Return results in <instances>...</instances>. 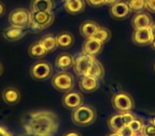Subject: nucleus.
I'll return each instance as SVG.
<instances>
[{
  "label": "nucleus",
  "instance_id": "72a5a7b5",
  "mask_svg": "<svg viewBox=\"0 0 155 136\" xmlns=\"http://www.w3.org/2000/svg\"><path fill=\"white\" fill-rule=\"evenodd\" d=\"M0 136H14V135L7 127H5L3 124H0Z\"/></svg>",
  "mask_w": 155,
  "mask_h": 136
},
{
  "label": "nucleus",
  "instance_id": "f3484780",
  "mask_svg": "<svg viewBox=\"0 0 155 136\" xmlns=\"http://www.w3.org/2000/svg\"><path fill=\"white\" fill-rule=\"evenodd\" d=\"M64 7L69 14L75 15L84 11L86 7V1L85 0H66Z\"/></svg>",
  "mask_w": 155,
  "mask_h": 136
},
{
  "label": "nucleus",
  "instance_id": "412c9836",
  "mask_svg": "<svg viewBox=\"0 0 155 136\" xmlns=\"http://www.w3.org/2000/svg\"><path fill=\"white\" fill-rule=\"evenodd\" d=\"M56 41H58V47L63 48V49H67V48L71 47L73 45L74 37L69 32H62L60 34H58Z\"/></svg>",
  "mask_w": 155,
  "mask_h": 136
},
{
  "label": "nucleus",
  "instance_id": "f257e3e1",
  "mask_svg": "<svg viewBox=\"0 0 155 136\" xmlns=\"http://www.w3.org/2000/svg\"><path fill=\"white\" fill-rule=\"evenodd\" d=\"M26 136H54L58 130V118L51 111L29 113L22 123Z\"/></svg>",
  "mask_w": 155,
  "mask_h": 136
},
{
  "label": "nucleus",
  "instance_id": "6e6552de",
  "mask_svg": "<svg viewBox=\"0 0 155 136\" xmlns=\"http://www.w3.org/2000/svg\"><path fill=\"white\" fill-rule=\"evenodd\" d=\"M113 106L119 113L131 112L134 108V101L130 95L125 93H118L112 99Z\"/></svg>",
  "mask_w": 155,
  "mask_h": 136
},
{
  "label": "nucleus",
  "instance_id": "e433bc0d",
  "mask_svg": "<svg viewBox=\"0 0 155 136\" xmlns=\"http://www.w3.org/2000/svg\"><path fill=\"white\" fill-rule=\"evenodd\" d=\"M5 5L0 1V17L5 14Z\"/></svg>",
  "mask_w": 155,
  "mask_h": 136
},
{
  "label": "nucleus",
  "instance_id": "0eeeda50",
  "mask_svg": "<svg viewBox=\"0 0 155 136\" xmlns=\"http://www.w3.org/2000/svg\"><path fill=\"white\" fill-rule=\"evenodd\" d=\"M52 68L51 64L48 63L47 61H37L36 63L31 66L30 68V75L33 79L38 81L47 80L52 75Z\"/></svg>",
  "mask_w": 155,
  "mask_h": 136
},
{
  "label": "nucleus",
  "instance_id": "9d476101",
  "mask_svg": "<svg viewBox=\"0 0 155 136\" xmlns=\"http://www.w3.org/2000/svg\"><path fill=\"white\" fill-rule=\"evenodd\" d=\"M110 15L114 18H116V19H122V18L127 17L131 12H130L129 5H127V1L119 0L118 2L110 5Z\"/></svg>",
  "mask_w": 155,
  "mask_h": 136
},
{
  "label": "nucleus",
  "instance_id": "393cba45",
  "mask_svg": "<svg viewBox=\"0 0 155 136\" xmlns=\"http://www.w3.org/2000/svg\"><path fill=\"white\" fill-rule=\"evenodd\" d=\"M104 68L102 66V64L99 62L98 60L94 58L93 61V64H91V68H89V71H88V76H91V77H95L97 78L98 80L103 78L104 76Z\"/></svg>",
  "mask_w": 155,
  "mask_h": 136
},
{
  "label": "nucleus",
  "instance_id": "ddd939ff",
  "mask_svg": "<svg viewBox=\"0 0 155 136\" xmlns=\"http://www.w3.org/2000/svg\"><path fill=\"white\" fill-rule=\"evenodd\" d=\"M103 46H104V44L100 43L99 41L93 38V37H91V38H86L84 45H83L82 52L88 54V55L96 56L99 53H101L102 49H103Z\"/></svg>",
  "mask_w": 155,
  "mask_h": 136
},
{
  "label": "nucleus",
  "instance_id": "c9c22d12",
  "mask_svg": "<svg viewBox=\"0 0 155 136\" xmlns=\"http://www.w3.org/2000/svg\"><path fill=\"white\" fill-rule=\"evenodd\" d=\"M119 0H104V5H113L116 2H118Z\"/></svg>",
  "mask_w": 155,
  "mask_h": 136
},
{
  "label": "nucleus",
  "instance_id": "2f4dec72",
  "mask_svg": "<svg viewBox=\"0 0 155 136\" xmlns=\"http://www.w3.org/2000/svg\"><path fill=\"white\" fill-rule=\"evenodd\" d=\"M85 1L93 8H99L104 5V0H85Z\"/></svg>",
  "mask_w": 155,
  "mask_h": 136
},
{
  "label": "nucleus",
  "instance_id": "bb28decb",
  "mask_svg": "<svg viewBox=\"0 0 155 136\" xmlns=\"http://www.w3.org/2000/svg\"><path fill=\"white\" fill-rule=\"evenodd\" d=\"M130 12L140 13L143 10H146V0H127Z\"/></svg>",
  "mask_w": 155,
  "mask_h": 136
},
{
  "label": "nucleus",
  "instance_id": "f704fd0d",
  "mask_svg": "<svg viewBox=\"0 0 155 136\" xmlns=\"http://www.w3.org/2000/svg\"><path fill=\"white\" fill-rule=\"evenodd\" d=\"M149 30H150V33H151V35H152V38H155V22H153V24L151 25Z\"/></svg>",
  "mask_w": 155,
  "mask_h": 136
},
{
  "label": "nucleus",
  "instance_id": "c756f323",
  "mask_svg": "<svg viewBox=\"0 0 155 136\" xmlns=\"http://www.w3.org/2000/svg\"><path fill=\"white\" fill-rule=\"evenodd\" d=\"M121 116H122L123 119V122H124V125H129L131 123V121L135 118V115L133 114L132 112H124V113H121Z\"/></svg>",
  "mask_w": 155,
  "mask_h": 136
},
{
  "label": "nucleus",
  "instance_id": "2eb2a0df",
  "mask_svg": "<svg viewBox=\"0 0 155 136\" xmlns=\"http://www.w3.org/2000/svg\"><path fill=\"white\" fill-rule=\"evenodd\" d=\"M100 86L99 80L91 76H83L80 80V89L84 93H94Z\"/></svg>",
  "mask_w": 155,
  "mask_h": 136
},
{
  "label": "nucleus",
  "instance_id": "b1692460",
  "mask_svg": "<svg viewBox=\"0 0 155 136\" xmlns=\"http://www.w3.org/2000/svg\"><path fill=\"white\" fill-rule=\"evenodd\" d=\"M39 41H41V44L43 45V47L45 48V50L47 52H52L58 48L56 36H54V35L48 34L46 36H44Z\"/></svg>",
  "mask_w": 155,
  "mask_h": 136
},
{
  "label": "nucleus",
  "instance_id": "79ce46f5",
  "mask_svg": "<svg viewBox=\"0 0 155 136\" xmlns=\"http://www.w3.org/2000/svg\"><path fill=\"white\" fill-rule=\"evenodd\" d=\"M151 122H152V123H153V124H154V125H155V117H153V118H152V119H151Z\"/></svg>",
  "mask_w": 155,
  "mask_h": 136
},
{
  "label": "nucleus",
  "instance_id": "423d86ee",
  "mask_svg": "<svg viewBox=\"0 0 155 136\" xmlns=\"http://www.w3.org/2000/svg\"><path fill=\"white\" fill-rule=\"evenodd\" d=\"M95 58V56L88 55V54L84 53H79L75 56H73V69L74 72L79 77L87 76L89 71V68H91V64H93V61Z\"/></svg>",
  "mask_w": 155,
  "mask_h": 136
},
{
  "label": "nucleus",
  "instance_id": "1a4fd4ad",
  "mask_svg": "<svg viewBox=\"0 0 155 136\" xmlns=\"http://www.w3.org/2000/svg\"><path fill=\"white\" fill-rule=\"evenodd\" d=\"M83 101H84L83 96L81 95L80 93H78V91H72L65 94V95L63 96V99H62L63 105L70 111L75 110L77 108L82 105Z\"/></svg>",
  "mask_w": 155,
  "mask_h": 136
},
{
  "label": "nucleus",
  "instance_id": "58836bf2",
  "mask_svg": "<svg viewBox=\"0 0 155 136\" xmlns=\"http://www.w3.org/2000/svg\"><path fill=\"white\" fill-rule=\"evenodd\" d=\"M107 136H120V134H119L118 132H112V133L108 134Z\"/></svg>",
  "mask_w": 155,
  "mask_h": 136
},
{
  "label": "nucleus",
  "instance_id": "a878e982",
  "mask_svg": "<svg viewBox=\"0 0 155 136\" xmlns=\"http://www.w3.org/2000/svg\"><path fill=\"white\" fill-rule=\"evenodd\" d=\"M110 37H112L110 31L108 30L107 28H103V27H99L97 32L93 35V38L97 39V41H99L100 43H102V44L107 43L110 39Z\"/></svg>",
  "mask_w": 155,
  "mask_h": 136
},
{
  "label": "nucleus",
  "instance_id": "6ab92c4d",
  "mask_svg": "<svg viewBox=\"0 0 155 136\" xmlns=\"http://www.w3.org/2000/svg\"><path fill=\"white\" fill-rule=\"evenodd\" d=\"M53 0H32L31 12H52Z\"/></svg>",
  "mask_w": 155,
  "mask_h": 136
},
{
  "label": "nucleus",
  "instance_id": "37998d69",
  "mask_svg": "<svg viewBox=\"0 0 155 136\" xmlns=\"http://www.w3.org/2000/svg\"><path fill=\"white\" fill-rule=\"evenodd\" d=\"M134 136H139V134H135ZM140 136H141V135H140Z\"/></svg>",
  "mask_w": 155,
  "mask_h": 136
},
{
  "label": "nucleus",
  "instance_id": "4c0bfd02",
  "mask_svg": "<svg viewBox=\"0 0 155 136\" xmlns=\"http://www.w3.org/2000/svg\"><path fill=\"white\" fill-rule=\"evenodd\" d=\"M64 136H80V134L77 133V132H68V133H66Z\"/></svg>",
  "mask_w": 155,
  "mask_h": 136
},
{
  "label": "nucleus",
  "instance_id": "a19ab883",
  "mask_svg": "<svg viewBox=\"0 0 155 136\" xmlns=\"http://www.w3.org/2000/svg\"><path fill=\"white\" fill-rule=\"evenodd\" d=\"M2 72H3V65L0 63V76L2 75Z\"/></svg>",
  "mask_w": 155,
  "mask_h": 136
},
{
  "label": "nucleus",
  "instance_id": "20e7f679",
  "mask_svg": "<svg viewBox=\"0 0 155 136\" xmlns=\"http://www.w3.org/2000/svg\"><path fill=\"white\" fill-rule=\"evenodd\" d=\"M10 26L18 27L21 29L30 28L31 25V11H28L22 8L15 9L9 15Z\"/></svg>",
  "mask_w": 155,
  "mask_h": 136
},
{
  "label": "nucleus",
  "instance_id": "9b49d317",
  "mask_svg": "<svg viewBox=\"0 0 155 136\" xmlns=\"http://www.w3.org/2000/svg\"><path fill=\"white\" fill-rule=\"evenodd\" d=\"M153 24L152 17L150 14L144 13V12H140L137 13L132 19V26L135 30L138 29H148Z\"/></svg>",
  "mask_w": 155,
  "mask_h": 136
},
{
  "label": "nucleus",
  "instance_id": "473e14b6",
  "mask_svg": "<svg viewBox=\"0 0 155 136\" xmlns=\"http://www.w3.org/2000/svg\"><path fill=\"white\" fill-rule=\"evenodd\" d=\"M146 10L151 13H155V0H146Z\"/></svg>",
  "mask_w": 155,
  "mask_h": 136
},
{
  "label": "nucleus",
  "instance_id": "aec40b11",
  "mask_svg": "<svg viewBox=\"0 0 155 136\" xmlns=\"http://www.w3.org/2000/svg\"><path fill=\"white\" fill-rule=\"evenodd\" d=\"M99 27L100 26L97 22H93V20H87V22H84L83 24H81L79 31H80V34L82 36H84L85 38H91L97 32Z\"/></svg>",
  "mask_w": 155,
  "mask_h": 136
},
{
  "label": "nucleus",
  "instance_id": "ea45409f",
  "mask_svg": "<svg viewBox=\"0 0 155 136\" xmlns=\"http://www.w3.org/2000/svg\"><path fill=\"white\" fill-rule=\"evenodd\" d=\"M151 46H152V48L153 49H155V38H153L152 39V41H151V44H150Z\"/></svg>",
  "mask_w": 155,
  "mask_h": 136
},
{
  "label": "nucleus",
  "instance_id": "5701e85b",
  "mask_svg": "<svg viewBox=\"0 0 155 136\" xmlns=\"http://www.w3.org/2000/svg\"><path fill=\"white\" fill-rule=\"evenodd\" d=\"M107 124H108V128H110L112 132H118L121 128L124 127V122H123L121 113L110 116V119L107 120Z\"/></svg>",
  "mask_w": 155,
  "mask_h": 136
},
{
  "label": "nucleus",
  "instance_id": "39448f33",
  "mask_svg": "<svg viewBox=\"0 0 155 136\" xmlns=\"http://www.w3.org/2000/svg\"><path fill=\"white\" fill-rule=\"evenodd\" d=\"M52 85L56 91H61L63 94H66L73 89L74 79L67 71L58 72V74L54 75V77L52 78Z\"/></svg>",
  "mask_w": 155,
  "mask_h": 136
},
{
  "label": "nucleus",
  "instance_id": "7c9ffc66",
  "mask_svg": "<svg viewBox=\"0 0 155 136\" xmlns=\"http://www.w3.org/2000/svg\"><path fill=\"white\" fill-rule=\"evenodd\" d=\"M118 133L120 134V136H134L135 135V133H134L127 125H124L123 128H121V129L118 131Z\"/></svg>",
  "mask_w": 155,
  "mask_h": 136
},
{
  "label": "nucleus",
  "instance_id": "4468645a",
  "mask_svg": "<svg viewBox=\"0 0 155 136\" xmlns=\"http://www.w3.org/2000/svg\"><path fill=\"white\" fill-rule=\"evenodd\" d=\"M152 35L150 33V30L148 29H138L135 30L132 35V41L134 44L139 46L150 45L152 41Z\"/></svg>",
  "mask_w": 155,
  "mask_h": 136
},
{
  "label": "nucleus",
  "instance_id": "c03bdc74",
  "mask_svg": "<svg viewBox=\"0 0 155 136\" xmlns=\"http://www.w3.org/2000/svg\"><path fill=\"white\" fill-rule=\"evenodd\" d=\"M154 70H155V64H154Z\"/></svg>",
  "mask_w": 155,
  "mask_h": 136
},
{
  "label": "nucleus",
  "instance_id": "dca6fc26",
  "mask_svg": "<svg viewBox=\"0 0 155 136\" xmlns=\"http://www.w3.org/2000/svg\"><path fill=\"white\" fill-rule=\"evenodd\" d=\"M26 34H27L26 29H21V28H18V27H13V26H10L9 28L5 29L2 33L5 39H7V41H19V39H21Z\"/></svg>",
  "mask_w": 155,
  "mask_h": 136
},
{
  "label": "nucleus",
  "instance_id": "a18cd8bd",
  "mask_svg": "<svg viewBox=\"0 0 155 136\" xmlns=\"http://www.w3.org/2000/svg\"><path fill=\"white\" fill-rule=\"evenodd\" d=\"M65 1H66V0H65Z\"/></svg>",
  "mask_w": 155,
  "mask_h": 136
},
{
  "label": "nucleus",
  "instance_id": "4be33fe9",
  "mask_svg": "<svg viewBox=\"0 0 155 136\" xmlns=\"http://www.w3.org/2000/svg\"><path fill=\"white\" fill-rule=\"evenodd\" d=\"M29 55L31 56L32 58H41L48 53L47 51L45 50V48L43 47V45L41 44V41H36V43H33L32 45L29 47Z\"/></svg>",
  "mask_w": 155,
  "mask_h": 136
},
{
  "label": "nucleus",
  "instance_id": "c85d7f7f",
  "mask_svg": "<svg viewBox=\"0 0 155 136\" xmlns=\"http://www.w3.org/2000/svg\"><path fill=\"white\" fill-rule=\"evenodd\" d=\"M141 136H155V125L152 122H149L143 125L141 131Z\"/></svg>",
  "mask_w": 155,
  "mask_h": 136
},
{
  "label": "nucleus",
  "instance_id": "f8f14e48",
  "mask_svg": "<svg viewBox=\"0 0 155 136\" xmlns=\"http://www.w3.org/2000/svg\"><path fill=\"white\" fill-rule=\"evenodd\" d=\"M1 97H2L3 102L9 104V105H15L21 99L20 91L16 87L13 86H9L3 89L2 94H1Z\"/></svg>",
  "mask_w": 155,
  "mask_h": 136
},
{
  "label": "nucleus",
  "instance_id": "7ed1b4c3",
  "mask_svg": "<svg viewBox=\"0 0 155 136\" xmlns=\"http://www.w3.org/2000/svg\"><path fill=\"white\" fill-rule=\"evenodd\" d=\"M53 12H31V25L30 29L34 32L45 30L50 27L54 22Z\"/></svg>",
  "mask_w": 155,
  "mask_h": 136
},
{
  "label": "nucleus",
  "instance_id": "f03ea898",
  "mask_svg": "<svg viewBox=\"0 0 155 136\" xmlns=\"http://www.w3.org/2000/svg\"><path fill=\"white\" fill-rule=\"evenodd\" d=\"M96 117H97V113L95 108L86 104H82L72 111V121L80 127H86L91 124L96 120Z\"/></svg>",
  "mask_w": 155,
  "mask_h": 136
},
{
  "label": "nucleus",
  "instance_id": "cd10ccee",
  "mask_svg": "<svg viewBox=\"0 0 155 136\" xmlns=\"http://www.w3.org/2000/svg\"><path fill=\"white\" fill-rule=\"evenodd\" d=\"M143 125H144L143 120L140 119V118H138V117H135L127 127H129L135 134H139V133H141Z\"/></svg>",
  "mask_w": 155,
  "mask_h": 136
},
{
  "label": "nucleus",
  "instance_id": "a211bd4d",
  "mask_svg": "<svg viewBox=\"0 0 155 136\" xmlns=\"http://www.w3.org/2000/svg\"><path fill=\"white\" fill-rule=\"evenodd\" d=\"M55 68L58 70H67L69 68L73 66V56L71 54L67 53V52H64V53H61L60 55L56 58L55 60Z\"/></svg>",
  "mask_w": 155,
  "mask_h": 136
}]
</instances>
